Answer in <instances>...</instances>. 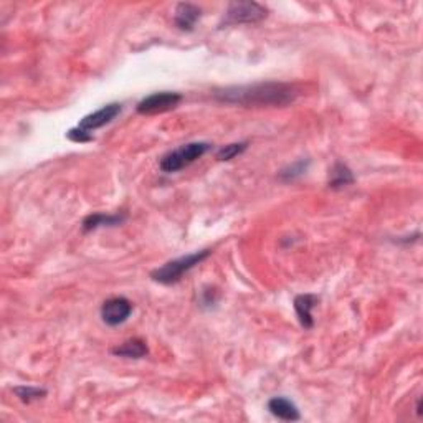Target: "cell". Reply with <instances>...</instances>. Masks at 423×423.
Instances as JSON below:
<instances>
[{
    "instance_id": "2e32d148",
    "label": "cell",
    "mask_w": 423,
    "mask_h": 423,
    "mask_svg": "<svg viewBox=\"0 0 423 423\" xmlns=\"http://www.w3.org/2000/svg\"><path fill=\"white\" fill-rule=\"evenodd\" d=\"M306 167H307V162L299 161L296 164H293V166H290L288 169L283 171L281 172V177L285 179V180H294L296 177H299V175L305 174Z\"/></svg>"
},
{
    "instance_id": "30bf717a",
    "label": "cell",
    "mask_w": 423,
    "mask_h": 423,
    "mask_svg": "<svg viewBox=\"0 0 423 423\" xmlns=\"http://www.w3.org/2000/svg\"><path fill=\"white\" fill-rule=\"evenodd\" d=\"M268 410L271 412V415H274V417L279 418V420L285 422H296L299 420V417H301L298 406L285 397L271 398L268 402Z\"/></svg>"
},
{
    "instance_id": "3957f363",
    "label": "cell",
    "mask_w": 423,
    "mask_h": 423,
    "mask_svg": "<svg viewBox=\"0 0 423 423\" xmlns=\"http://www.w3.org/2000/svg\"><path fill=\"white\" fill-rule=\"evenodd\" d=\"M210 142H188V144L180 146L177 149L162 155L159 167H161V171L166 172V174L182 171L184 167L191 166L197 159H200L204 154H207L208 151H210Z\"/></svg>"
},
{
    "instance_id": "6da1fadb",
    "label": "cell",
    "mask_w": 423,
    "mask_h": 423,
    "mask_svg": "<svg viewBox=\"0 0 423 423\" xmlns=\"http://www.w3.org/2000/svg\"><path fill=\"white\" fill-rule=\"evenodd\" d=\"M217 101L228 102V105L246 106V108H283L288 106L298 98V89L288 83H254L241 86H228V88L217 89L213 93Z\"/></svg>"
},
{
    "instance_id": "8992f818",
    "label": "cell",
    "mask_w": 423,
    "mask_h": 423,
    "mask_svg": "<svg viewBox=\"0 0 423 423\" xmlns=\"http://www.w3.org/2000/svg\"><path fill=\"white\" fill-rule=\"evenodd\" d=\"M133 313V303L127 298L118 296L111 298L108 301L102 303L101 306V319L102 323L108 326H119V324L126 323Z\"/></svg>"
},
{
    "instance_id": "8fae6325",
    "label": "cell",
    "mask_w": 423,
    "mask_h": 423,
    "mask_svg": "<svg viewBox=\"0 0 423 423\" xmlns=\"http://www.w3.org/2000/svg\"><path fill=\"white\" fill-rule=\"evenodd\" d=\"M111 352L118 357H126V359H142V357L147 356L149 349H147L142 339H127Z\"/></svg>"
},
{
    "instance_id": "4fadbf2b",
    "label": "cell",
    "mask_w": 423,
    "mask_h": 423,
    "mask_svg": "<svg viewBox=\"0 0 423 423\" xmlns=\"http://www.w3.org/2000/svg\"><path fill=\"white\" fill-rule=\"evenodd\" d=\"M352 182H354V175H352V171L349 169L346 164L336 162L331 169L329 187L343 188L346 186H351Z\"/></svg>"
},
{
    "instance_id": "9a60e30c",
    "label": "cell",
    "mask_w": 423,
    "mask_h": 423,
    "mask_svg": "<svg viewBox=\"0 0 423 423\" xmlns=\"http://www.w3.org/2000/svg\"><path fill=\"white\" fill-rule=\"evenodd\" d=\"M246 147H248V142H233V144H227L217 151V159H219V161H232L237 155L245 153Z\"/></svg>"
},
{
    "instance_id": "9c48e42d",
    "label": "cell",
    "mask_w": 423,
    "mask_h": 423,
    "mask_svg": "<svg viewBox=\"0 0 423 423\" xmlns=\"http://www.w3.org/2000/svg\"><path fill=\"white\" fill-rule=\"evenodd\" d=\"M174 22L180 30H194L195 23L202 17V10L200 7L194 6V3H179L174 12Z\"/></svg>"
},
{
    "instance_id": "5b68a950",
    "label": "cell",
    "mask_w": 423,
    "mask_h": 423,
    "mask_svg": "<svg viewBox=\"0 0 423 423\" xmlns=\"http://www.w3.org/2000/svg\"><path fill=\"white\" fill-rule=\"evenodd\" d=\"M182 101V96L174 91H161L146 96L144 100L138 102V113L146 114V116H153V114H161L166 111L177 108L179 102Z\"/></svg>"
},
{
    "instance_id": "ba28073f",
    "label": "cell",
    "mask_w": 423,
    "mask_h": 423,
    "mask_svg": "<svg viewBox=\"0 0 423 423\" xmlns=\"http://www.w3.org/2000/svg\"><path fill=\"white\" fill-rule=\"evenodd\" d=\"M319 303V298L316 294H299V296L294 298V311H296V316L299 319V324H301L305 329H311L314 326V319H313V310L316 305Z\"/></svg>"
},
{
    "instance_id": "277c9868",
    "label": "cell",
    "mask_w": 423,
    "mask_h": 423,
    "mask_svg": "<svg viewBox=\"0 0 423 423\" xmlns=\"http://www.w3.org/2000/svg\"><path fill=\"white\" fill-rule=\"evenodd\" d=\"M268 15V10L257 2H232L225 14V25L260 22Z\"/></svg>"
},
{
    "instance_id": "5bb4252c",
    "label": "cell",
    "mask_w": 423,
    "mask_h": 423,
    "mask_svg": "<svg viewBox=\"0 0 423 423\" xmlns=\"http://www.w3.org/2000/svg\"><path fill=\"white\" fill-rule=\"evenodd\" d=\"M14 393L23 404H32V402L40 400V398L47 395V390L40 387H32V385H20V387L14 389Z\"/></svg>"
},
{
    "instance_id": "52a82bcc",
    "label": "cell",
    "mask_w": 423,
    "mask_h": 423,
    "mask_svg": "<svg viewBox=\"0 0 423 423\" xmlns=\"http://www.w3.org/2000/svg\"><path fill=\"white\" fill-rule=\"evenodd\" d=\"M122 106L119 105V102H111V105L102 106L101 109L94 111V113L88 114V116H85L80 121V124L78 127L83 131H94V129H100V127L109 124L111 121H113L114 118L118 116L119 113H121Z\"/></svg>"
},
{
    "instance_id": "7c38bea8",
    "label": "cell",
    "mask_w": 423,
    "mask_h": 423,
    "mask_svg": "<svg viewBox=\"0 0 423 423\" xmlns=\"http://www.w3.org/2000/svg\"><path fill=\"white\" fill-rule=\"evenodd\" d=\"M122 221H124V217L93 213V215L86 217L83 224H81V227H83V232H91V230H96L100 227H116V225L122 224Z\"/></svg>"
},
{
    "instance_id": "e0dca14e",
    "label": "cell",
    "mask_w": 423,
    "mask_h": 423,
    "mask_svg": "<svg viewBox=\"0 0 423 423\" xmlns=\"http://www.w3.org/2000/svg\"><path fill=\"white\" fill-rule=\"evenodd\" d=\"M67 135H68V139L69 141H73V142H80V144H83V142H89V141H93V135L88 133V131H83V129H80V127H73V129H69L68 133H67Z\"/></svg>"
},
{
    "instance_id": "7a4b0ae2",
    "label": "cell",
    "mask_w": 423,
    "mask_h": 423,
    "mask_svg": "<svg viewBox=\"0 0 423 423\" xmlns=\"http://www.w3.org/2000/svg\"><path fill=\"white\" fill-rule=\"evenodd\" d=\"M208 254H210V250H202V252H195L186 254V257H180L177 260H172L161 266V268L154 270L153 273H151V278H153L154 281L161 283V285H174L184 274L188 273L192 268H195L197 265H200L205 258H208Z\"/></svg>"
}]
</instances>
